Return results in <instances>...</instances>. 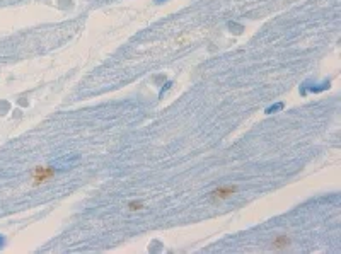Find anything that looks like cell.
<instances>
[{
  "label": "cell",
  "mask_w": 341,
  "mask_h": 254,
  "mask_svg": "<svg viewBox=\"0 0 341 254\" xmlns=\"http://www.w3.org/2000/svg\"><path fill=\"white\" fill-rule=\"evenodd\" d=\"M55 173H57V169H55L53 165H43V167L39 165V167H36L33 173H31V181H33L34 186H39V184L50 181Z\"/></svg>",
  "instance_id": "1"
},
{
  "label": "cell",
  "mask_w": 341,
  "mask_h": 254,
  "mask_svg": "<svg viewBox=\"0 0 341 254\" xmlns=\"http://www.w3.org/2000/svg\"><path fill=\"white\" fill-rule=\"evenodd\" d=\"M237 193V186H224V188H217L210 193V200L211 201H222L225 198H229L230 195Z\"/></svg>",
  "instance_id": "2"
},
{
  "label": "cell",
  "mask_w": 341,
  "mask_h": 254,
  "mask_svg": "<svg viewBox=\"0 0 341 254\" xmlns=\"http://www.w3.org/2000/svg\"><path fill=\"white\" fill-rule=\"evenodd\" d=\"M288 244H290V239L283 235V237H278V239H275V241L271 242V249H273V251H282V249L288 247Z\"/></svg>",
  "instance_id": "3"
},
{
  "label": "cell",
  "mask_w": 341,
  "mask_h": 254,
  "mask_svg": "<svg viewBox=\"0 0 341 254\" xmlns=\"http://www.w3.org/2000/svg\"><path fill=\"white\" fill-rule=\"evenodd\" d=\"M283 108V104L282 103H278V104H275V106H270L268 109H266V114H271V113H278L280 109Z\"/></svg>",
  "instance_id": "4"
},
{
  "label": "cell",
  "mask_w": 341,
  "mask_h": 254,
  "mask_svg": "<svg viewBox=\"0 0 341 254\" xmlns=\"http://www.w3.org/2000/svg\"><path fill=\"white\" fill-rule=\"evenodd\" d=\"M130 208H142V203H130Z\"/></svg>",
  "instance_id": "5"
},
{
  "label": "cell",
  "mask_w": 341,
  "mask_h": 254,
  "mask_svg": "<svg viewBox=\"0 0 341 254\" xmlns=\"http://www.w3.org/2000/svg\"><path fill=\"white\" fill-rule=\"evenodd\" d=\"M157 4H162V2H167V0H155Z\"/></svg>",
  "instance_id": "6"
}]
</instances>
